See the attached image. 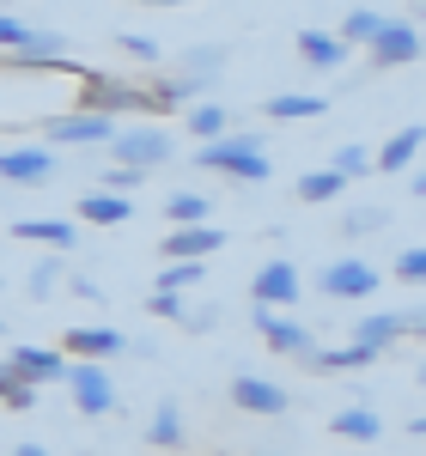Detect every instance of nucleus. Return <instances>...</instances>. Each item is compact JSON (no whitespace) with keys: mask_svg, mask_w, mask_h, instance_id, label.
Returning <instances> with one entry per match:
<instances>
[{"mask_svg":"<svg viewBox=\"0 0 426 456\" xmlns=\"http://www.w3.org/2000/svg\"><path fill=\"white\" fill-rule=\"evenodd\" d=\"M195 165H201V171H225V176H238V183H268V176H274L268 152H262V134H250V128L225 134V141L195 146Z\"/></svg>","mask_w":426,"mask_h":456,"instance_id":"obj_1","label":"nucleus"},{"mask_svg":"<svg viewBox=\"0 0 426 456\" xmlns=\"http://www.w3.org/2000/svg\"><path fill=\"white\" fill-rule=\"evenodd\" d=\"M0 371H12V378H25V384L43 389V384H68L73 359H68V347H31V341H12Z\"/></svg>","mask_w":426,"mask_h":456,"instance_id":"obj_2","label":"nucleus"},{"mask_svg":"<svg viewBox=\"0 0 426 456\" xmlns=\"http://www.w3.org/2000/svg\"><path fill=\"white\" fill-rule=\"evenodd\" d=\"M177 159V146H171V134L165 128H152V122H135V128H122L116 134V146H110V165H135V171H159V165H171Z\"/></svg>","mask_w":426,"mask_h":456,"instance_id":"obj_3","label":"nucleus"},{"mask_svg":"<svg viewBox=\"0 0 426 456\" xmlns=\"http://www.w3.org/2000/svg\"><path fill=\"white\" fill-rule=\"evenodd\" d=\"M250 298H256V311H292V305L305 298V274H299L286 256H274V262H262V268H256Z\"/></svg>","mask_w":426,"mask_h":456,"instance_id":"obj_4","label":"nucleus"},{"mask_svg":"<svg viewBox=\"0 0 426 456\" xmlns=\"http://www.w3.org/2000/svg\"><path fill=\"white\" fill-rule=\"evenodd\" d=\"M116 116H92V110H73V116H49L43 122V141L49 146H116Z\"/></svg>","mask_w":426,"mask_h":456,"instance_id":"obj_5","label":"nucleus"},{"mask_svg":"<svg viewBox=\"0 0 426 456\" xmlns=\"http://www.w3.org/2000/svg\"><path fill=\"white\" fill-rule=\"evenodd\" d=\"M256 329H262V341H268V353H281V359H317V335L299 322V316L286 311H256Z\"/></svg>","mask_w":426,"mask_h":456,"instance_id":"obj_6","label":"nucleus"},{"mask_svg":"<svg viewBox=\"0 0 426 456\" xmlns=\"http://www.w3.org/2000/svg\"><path fill=\"white\" fill-rule=\"evenodd\" d=\"M68 389H73V408H79L86 420H104V414H116V384L104 378V365H98V359H73Z\"/></svg>","mask_w":426,"mask_h":456,"instance_id":"obj_7","label":"nucleus"},{"mask_svg":"<svg viewBox=\"0 0 426 456\" xmlns=\"http://www.w3.org/2000/svg\"><path fill=\"white\" fill-rule=\"evenodd\" d=\"M317 286L329 292V298H348V305H354V298H372L384 281H378L372 262H359V256H335V262L317 274Z\"/></svg>","mask_w":426,"mask_h":456,"instance_id":"obj_8","label":"nucleus"},{"mask_svg":"<svg viewBox=\"0 0 426 456\" xmlns=\"http://www.w3.org/2000/svg\"><path fill=\"white\" fill-rule=\"evenodd\" d=\"M61 347H68V359H98V365H104L110 353H128L135 341H128L122 329H110V322H79V329L61 335Z\"/></svg>","mask_w":426,"mask_h":456,"instance_id":"obj_9","label":"nucleus"},{"mask_svg":"<svg viewBox=\"0 0 426 456\" xmlns=\"http://www.w3.org/2000/svg\"><path fill=\"white\" fill-rule=\"evenodd\" d=\"M426 55V37L408 25V19H390L384 31H378V43H372V61L378 68H408V61H421Z\"/></svg>","mask_w":426,"mask_h":456,"instance_id":"obj_10","label":"nucleus"},{"mask_svg":"<svg viewBox=\"0 0 426 456\" xmlns=\"http://www.w3.org/2000/svg\"><path fill=\"white\" fill-rule=\"evenodd\" d=\"M0 176H6V189L49 183V176H55V152H49V146H6V152H0Z\"/></svg>","mask_w":426,"mask_h":456,"instance_id":"obj_11","label":"nucleus"},{"mask_svg":"<svg viewBox=\"0 0 426 456\" xmlns=\"http://www.w3.org/2000/svg\"><path fill=\"white\" fill-rule=\"evenodd\" d=\"M219 244H225L219 225H171V238L159 249H165V262H208Z\"/></svg>","mask_w":426,"mask_h":456,"instance_id":"obj_12","label":"nucleus"},{"mask_svg":"<svg viewBox=\"0 0 426 456\" xmlns=\"http://www.w3.org/2000/svg\"><path fill=\"white\" fill-rule=\"evenodd\" d=\"M232 402H238L244 414H286V408H292V395H286L281 384L250 378V371H238V378H232Z\"/></svg>","mask_w":426,"mask_h":456,"instance_id":"obj_13","label":"nucleus"},{"mask_svg":"<svg viewBox=\"0 0 426 456\" xmlns=\"http://www.w3.org/2000/svg\"><path fill=\"white\" fill-rule=\"evenodd\" d=\"M299 55H305V68H317V73H335V68H348V43H341V31H299Z\"/></svg>","mask_w":426,"mask_h":456,"instance_id":"obj_14","label":"nucleus"},{"mask_svg":"<svg viewBox=\"0 0 426 456\" xmlns=\"http://www.w3.org/2000/svg\"><path fill=\"white\" fill-rule=\"evenodd\" d=\"M402 335H408V316H402V311H372V316H359V322H354V341H359V347H372V353H390Z\"/></svg>","mask_w":426,"mask_h":456,"instance_id":"obj_15","label":"nucleus"},{"mask_svg":"<svg viewBox=\"0 0 426 456\" xmlns=\"http://www.w3.org/2000/svg\"><path fill=\"white\" fill-rule=\"evenodd\" d=\"M79 219H86V225H128V219H135V201L116 195V189H86V195H79Z\"/></svg>","mask_w":426,"mask_h":456,"instance_id":"obj_16","label":"nucleus"},{"mask_svg":"<svg viewBox=\"0 0 426 456\" xmlns=\"http://www.w3.org/2000/svg\"><path fill=\"white\" fill-rule=\"evenodd\" d=\"M421 146H426V128L421 122H408V128H396L390 141H384V152H378V171L396 176V171H414V159H421Z\"/></svg>","mask_w":426,"mask_h":456,"instance_id":"obj_17","label":"nucleus"},{"mask_svg":"<svg viewBox=\"0 0 426 456\" xmlns=\"http://www.w3.org/2000/svg\"><path fill=\"white\" fill-rule=\"evenodd\" d=\"M183 128H189L201 146H208V141H225V134H232V110L219 104V98H201V104L183 110Z\"/></svg>","mask_w":426,"mask_h":456,"instance_id":"obj_18","label":"nucleus"},{"mask_svg":"<svg viewBox=\"0 0 426 456\" xmlns=\"http://www.w3.org/2000/svg\"><path fill=\"white\" fill-rule=\"evenodd\" d=\"M329 432L348 438V444H372V438H384V414L365 408V402H354V408H341V414L329 420Z\"/></svg>","mask_w":426,"mask_h":456,"instance_id":"obj_19","label":"nucleus"},{"mask_svg":"<svg viewBox=\"0 0 426 456\" xmlns=\"http://www.w3.org/2000/svg\"><path fill=\"white\" fill-rule=\"evenodd\" d=\"M6 232H12L19 244H49V249L73 244V219H12Z\"/></svg>","mask_w":426,"mask_h":456,"instance_id":"obj_20","label":"nucleus"},{"mask_svg":"<svg viewBox=\"0 0 426 456\" xmlns=\"http://www.w3.org/2000/svg\"><path fill=\"white\" fill-rule=\"evenodd\" d=\"M262 110L274 122H317V116H329V98H317V92H281V98H268Z\"/></svg>","mask_w":426,"mask_h":456,"instance_id":"obj_21","label":"nucleus"},{"mask_svg":"<svg viewBox=\"0 0 426 456\" xmlns=\"http://www.w3.org/2000/svg\"><path fill=\"white\" fill-rule=\"evenodd\" d=\"M348 183H354V176H341L335 165H323V171H305L299 183H292V189H299V201L323 208V201H341V195H348Z\"/></svg>","mask_w":426,"mask_h":456,"instance_id":"obj_22","label":"nucleus"},{"mask_svg":"<svg viewBox=\"0 0 426 456\" xmlns=\"http://www.w3.org/2000/svg\"><path fill=\"white\" fill-rule=\"evenodd\" d=\"M146 438L159 444V451H183V408H177V395H165L159 408H152V420H146Z\"/></svg>","mask_w":426,"mask_h":456,"instance_id":"obj_23","label":"nucleus"},{"mask_svg":"<svg viewBox=\"0 0 426 456\" xmlns=\"http://www.w3.org/2000/svg\"><path fill=\"white\" fill-rule=\"evenodd\" d=\"M219 68H225V49H219V43H201V49H189V55L177 61V73L189 79V86H201V92L219 79Z\"/></svg>","mask_w":426,"mask_h":456,"instance_id":"obj_24","label":"nucleus"},{"mask_svg":"<svg viewBox=\"0 0 426 456\" xmlns=\"http://www.w3.org/2000/svg\"><path fill=\"white\" fill-rule=\"evenodd\" d=\"M384 25H390V19H384L378 6H354V12L341 19V43H348V49H372Z\"/></svg>","mask_w":426,"mask_h":456,"instance_id":"obj_25","label":"nucleus"},{"mask_svg":"<svg viewBox=\"0 0 426 456\" xmlns=\"http://www.w3.org/2000/svg\"><path fill=\"white\" fill-rule=\"evenodd\" d=\"M165 213H171V225H213V195L177 189V195H165Z\"/></svg>","mask_w":426,"mask_h":456,"instance_id":"obj_26","label":"nucleus"},{"mask_svg":"<svg viewBox=\"0 0 426 456\" xmlns=\"http://www.w3.org/2000/svg\"><path fill=\"white\" fill-rule=\"evenodd\" d=\"M378 353L359 347V341H348V347H317V359H311V371H365Z\"/></svg>","mask_w":426,"mask_h":456,"instance_id":"obj_27","label":"nucleus"},{"mask_svg":"<svg viewBox=\"0 0 426 456\" xmlns=\"http://www.w3.org/2000/svg\"><path fill=\"white\" fill-rule=\"evenodd\" d=\"M208 274V262H165V274H159V292H195Z\"/></svg>","mask_w":426,"mask_h":456,"instance_id":"obj_28","label":"nucleus"},{"mask_svg":"<svg viewBox=\"0 0 426 456\" xmlns=\"http://www.w3.org/2000/svg\"><path fill=\"white\" fill-rule=\"evenodd\" d=\"M341 176H365V171H378V152H365L359 141H341L335 146V159H329Z\"/></svg>","mask_w":426,"mask_h":456,"instance_id":"obj_29","label":"nucleus"},{"mask_svg":"<svg viewBox=\"0 0 426 456\" xmlns=\"http://www.w3.org/2000/svg\"><path fill=\"white\" fill-rule=\"evenodd\" d=\"M390 274H396L402 286H426V244H408V249H396Z\"/></svg>","mask_w":426,"mask_h":456,"instance_id":"obj_30","label":"nucleus"},{"mask_svg":"<svg viewBox=\"0 0 426 456\" xmlns=\"http://www.w3.org/2000/svg\"><path fill=\"white\" fill-rule=\"evenodd\" d=\"M116 49H122L128 61H141V68H159V55H165L159 37H146V31H122V37H116Z\"/></svg>","mask_w":426,"mask_h":456,"instance_id":"obj_31","label":"nucleus"},{"mask_svg":"<svg viewBox=\"0 0 426 456\" xmlns=\"http://www.w3.org/2000/svg\"><path fill=\"white\" fill-rule=\"evenodd\" d=\"M384 225H390V213H384V208H348V219H341V232H348V238L384 232Z\"/></svg>","mask_w":426,"mask_h":456,"instance_id":"obj_32","label":"nucleus"},{"mask_svg":"<svg viewBox=\"0 0 426 456\" xmlns=\"http://www.w3.org/2000/svg\"><path fill=\"white\" fill-rule=\"evenodd\" d=\"M0 395H6V408H12V414H25V408H37V384H25V378H12V371H0Z\"/></svg>","mask_w":426,"mask_h":456,"instance_id":"obj_33","label":"nucleus"},{"mask_svg":"<svg viewBox=\"0 0 426 456\" xmlns=\"http://www.w3.org/2000/svg\"><path fill=\"white\" fill-rule=\"evenodd\" d=\"M31 298H49V292H55V286H61V256H43V262H37L31 268Z\"/></svg>","mask_w":426,"mask_h":456,"instance_id":"obj_34","label":"nucleus"},{"mask_svg":"<svg viewBox=\"0 0 426 456\" xmlns=\"http://www.w3.org/2000/svg\"><path fill=\"white\" fill-rule=\"evenodd\" d=\"M146 311L165 316V322H189V298H183V292H152V298H146Z\"/></svg>","mask_w":426,"mask_h":456,"instance_id":"obj_35","label":"nucleus"},{"mask_svg":"<svg viewBox=\"0 0 426 456\" xmlns=\"http://www.w3.org/2000/svg\"><path fill=\"white\" fill-rule=\"evenodd\" d=\"M152 171H135V165H110L104 171V189H116V195H128V189H141Z\"/></svg>","mask_w":426,"mask_h":456,"instance_id":"obj_36","label":"nucleus"},{"mask_svg":"<svg viewBox=\"0 0 426 456\" xmlns=\"http://www.w3.org/2000/svg\"><path fill=\"white\" fill-rule=\"evenodd\" d=\"M213 322H219V311H213V305H201V311H189V322H183V329H213Z\"/></svg>","mask_w":426,"mask_h":456,"instance_id":"obj_37","label":"nucleus"},{"mask_svg":"<svg viewBox=\"0 0 426 456\" xmlns=\"http://www.w3.org/2000/svg\"><path fill=\"white\" fill-rule=\"evenodd\" d=\"M402 316H408V335H421V341H426V305H414V311H402Z\"/></svg>","mask_w":426,"mask_h":456,"instance_id":"obj_38","label":"nucleus"},{"mask_svg":"<svg viewBox=\"0 0 426 456\" xmlns=\"http://www.w3.org/2000/svg\"><path fill=\"white\" fill-rule=\"evenodd\" d=\"M73 298H104V292H98V281H92V274H79V281H73Z\"/></svg>","mask_w":426,"mask_h":456,"instance_id":"obj_39","label":"nucleus"},{"mask_svg":"<svg viewBox=\"0 0 426 456\" xmlns=\"http://www.w3.org/2000/svg\"><path fill=\"white\" fill-rule=\"evenodd\" d=\"M12 456H49V444H12Z\"/></svg>","mask_w":426,"mask_h":456,"instance_id":"obj_40","label":"nucleus"},{"mask_svg":"<svg viewBox=\"0 0 426 456\" xmlns=\"http://www.w3.org/2000/svg\"><path fill=\"white\" fill-rule=\"evenodd\" d=\"M408 189H414V195L426 201V171H414V176H408Z\"/></svg>","mask_w":426,"mask_h":456,"instance_id":"obj_41","label":"nucleus"},{"mask_svg":"<svg viewBox=\"0 0 426 456\" xmlns=\"http://www.w3.org/2000/svg\"><path fill=\"white\" fill-rule=\"evenodd\" d=\"M408 432H414V438H426V414H414V420H408Z\"/></svg>","mask_w":426,"mask_h":456,"instance_id":"obj_42","label":"nucleus"},{"mask_svg":"<svg viewBox=\"0 0 426 456\" xmlns=\"http://www.w3.org/2000/svg\"><path fill=\"white\" fill-rule=\"evenodd\" d=\"M135 6H183V0H135Z\"/></svg>","mask_w":426,"mask_h":456,"instance_id":"obj_43","label":"nucleus"},{"mask_svg":"<svg viewBox=\"0 0 426 456\" xmlns=\"http://www.w3.org/2000/svg\"><path fill=\"white\" fill-rule=\"evenodd\" d=\"M256 456H286V451H256Z\"/></svg>","mask_w":426,"mask_h":456,"instance_id":"obj_44","label":"nucleus"},{"mask_svg":"<svg viewBox=\"0 0 426 456\" xmlns=\"http://www.w3.org/2000/svg\"><path fill=\"white\" fill-rule=\"evenodd\" d=\"M421 384H426V359H421Z\"/></svg>","mask_w":426,"mask_h":456,"instance_id":"obj_45","label":"nucleus"},{"mask_svg":"<svg viewBox=\"0 0 426 456\" xmlns=\"http://www.w3.org/2000/svg\"><path fill=\"white\" fill-rule=\"evenodd\" d=\"M421 6H426V0H421Z\"/></svg>","mask_w":426,"mask_h":456,"instance_id":"obj_46","label":"nucleus"}]
</instances>
